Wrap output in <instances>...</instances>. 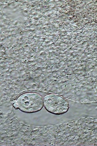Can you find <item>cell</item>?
Returning <instances> with one entry per match:
<instances>
[{
    "mask_svg": "<svg viewBox=\"0 0 97 146\" xmlns=\"http://www.w3.org/2000/svg\"><path fill=\"white\" fill-rule=\"evenodd\" d=\"M16 109L28 113L38 112L44 106V98L40 94L34 92L26 93L20 95L13 101Z\"/></svg>",
    "mask_w": 97,
    "mask_h": 146,
    "instance_id": "1",
    "label": "cell"
},
{
    "mask_svg": "<svg viewBox=\"0 0 97 146\" xmlns=\"http://www.w3.org/2000/svg\"><path fill=\"white\" fill-rule=\"evenodd\" d=\"M44 106L47 111L53 115H60L69 110V105L65 98L58 94H50L45 96Z\"/></svg>",
    "mask_w": 97,
    "mask_h": 146,
    "instance_id": "2",
    "label": "cell"
},
{
    "mask_svg": "<svg viewBox=\"0 0 97 146\" xmlns=\"http://www.w3.org/2000/svg\"><path fill=\"white\" fill-rule=\"evenodd\" d=\"M96 109L97 110V107H96Z\"/></svg>",
    "mask_w": 97,
    "mask_h": 146,
    "instance_id": "3",
    "label": "cell"
}]
</instances>
